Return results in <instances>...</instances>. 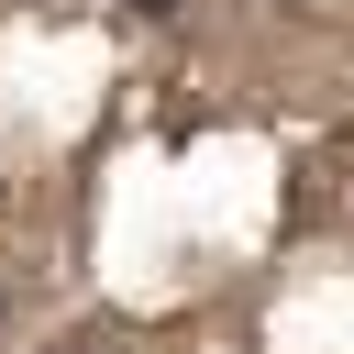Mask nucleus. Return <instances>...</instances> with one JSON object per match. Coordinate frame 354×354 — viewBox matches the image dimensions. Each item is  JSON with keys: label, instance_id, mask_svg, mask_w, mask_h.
<instances>
[{"label": "nucleus", "instance_id": "obj_1", "mask_svg": "<svg viewBox=\"0 0 354 354\" xmlns=\"http://www.w3.org/2000/svg\"><path fill=\"white\" fill-rule=\"evenodd\" d=\"M133 11H177V0H133Z\"/></svg>", "mask_w": 354, "mask_h": 354}]
</instances>
